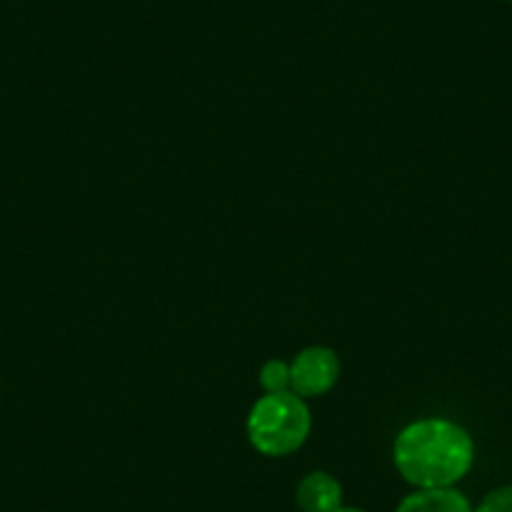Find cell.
Wrapping results in <instances>:
<instances>
[{"label":"cell","instance_id":"obj_5","mask_svg":"<svg viewBox=\"0 0 512 512\" xmlns=\"http://www.w3.org/2000/svg\"><path fill=\"white\" fill-rule=\"evenodd\" d=\"M395 512H475V507L455 487H435L410 492Z\"/></svg>","mask_w":512,"mask_h":512},{"label":"cell","instance_id":"obj_4","mask_svg":"<svg viewBox=\"0 0 512 512\" xmlns=\"http://www.w3.org/2000/svg\"><path fill=\"white\" fill-rule=\"evenodd\" d=\"M342 500V482L324 470L309 472L297 485V505L302 512H337Z\"/></svg>","mask_w":512,"mask_h":512},{"label":"cell","instance_id":"obj_2","mask_svg":"<svg viewBox=\"0 0 512 512\" xmlns=\"http://www.w3.org/2000/svg\"><path fill=\"white\" fill-rule=\"evenodd\" d=\"M312 415L304 397L287 392H267L254 402L246 417V437L256 452L267 457H287L307 442Z\"/></svg>","mask_w":512,"mask_h":512},{"label":"cell","instance_id":"obj_1","mask_svg":"<svg viewBox=\"0 0 512 512\" xmlns=\"http://www.w3.org/2000/svg\"><path fill=\"white\" fill-rule=\"evenodd\" d=\"M392 457L397 472L417 490L452 487L472 470L475 442L457 422L425 417L397 435Z\"/></svg>","mask_w":512,"mask_h":512},{"label":"cell","instance_id":"obj_3","mask_svg":"<svg viewBox=\"0 0 512 512\" xmlns=\"http://www.w3.org/2000/svg\"><path fill=\"white\" fill-rule=\"evenodd\" d=\"M339 379V357L329 347H307L289 364V390L299 397H322Z\"/></svg>","mask_w":512,"mask_h":512},{"label":"cell","instance_id":"obj_8","mask_svg":"<svg viewBox=\"0 0 512 512\" xmlns=\"http://www.w3.org/2000/svg\"><path fill=\"white\" fill-rule=\"evenodd\" d=\"M337 512H364V510H359V507H339V510Z\"/></svg>","mask_w":512,"mask_h":512},{"label":"cell","instance_id":"obj_6","mask_svg":"<svg viewBox=\"0 0 512 512\" xmlns=\"http://www.w3.org/2000/svg\"><path fill=\"white\" fill-rule=\"evenodd\" d=\"M259 382L267 392H287L289 390V364L282 359H269L259 372Z\"/></svg>","mask_w":512,"mask_h":512},{"label":"cell","instance_id":"obj_7","mask_svg":"<svg viewBox=\"0 0 512 512\" xmlns=\"http://www.w3.org/2000/svg\"><path fill=\"white\" fill-rule=\"evenodd\" d=\"M475 512H512V485L495 487L475 507Z\"/></svg>","mask_w":512,"mask_h":512}]
</instances>
